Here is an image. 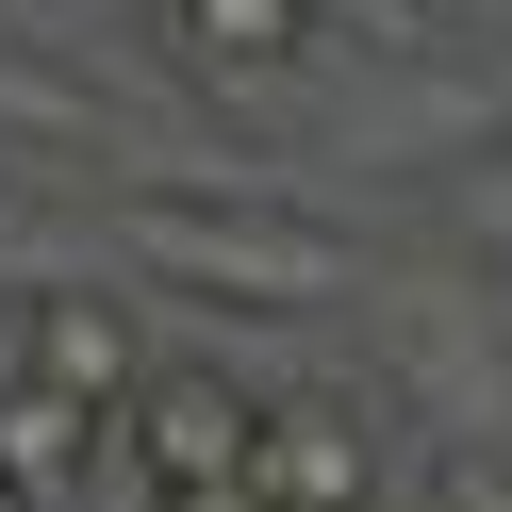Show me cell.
<instances>
[{"label":"cell","mask_w":512,"mask_h":512,"mask_svg":"<svg viewBox=\"0 0 512 512\" xmlns=\"http://www.w3.org/2000/svg\"><path fill=\"white\" fill-rule=\"evenodd\" d=\"M116 232H133L149 281H182V298H215V314H314V298H364V248L314 232V215H265V199H133Z\"/></svg>","instance_id":"6da1fadb"},{"label":"cell","mask_w":512,"mask_h":512,"mask_svg":"<svg viewBox=\"0 0 512 512\" xmlns=\"http://www.w3.org/2000/svg\"><path fill=\"white\" fill-rule=\"evenodd\" d=\"M380 430H397L380 380H281L248 496H265V512H380Z\"/></svg>","instance_id":"7a4b0ae2"},{"label":"cell","mask_w":512,"mask_h":512,"mask_svg":"<svg viewBox=\"0 0 512 512\" xmlns=\"http://www.w3.org/2000/svg\"><path fill=\"white\" fill-rule=\"evenodd\" d=\"M116 446H133L149 496H232V479L265 463V397L215 380V364H149V397L116 413Z\"/></svg>","instance_id":"3957f363"},{"label":"cell","mask_w":512,"mask_h":512,"mask_svg":"<svg viewBox=\"0 0 512 512\" xmlns=\"http://www.w3.org/2000/svg\"><path fill=\"white\" fill-rule=\"evenodd\" d=\"M100 463H116L100 397H67V380H17V397H0V512H67Z\"/></svg>","instance_id":"277c9868"},{"label":"cell","mask_w":512,"mask_h":512,"mask_svg":"<svg viewBox=\"0 0 512 512\" xmlns=\"http://www.w3.org/2000/svg\"><path fill=\"white\" fill-rule=\"evenodd\" d=\"M34 331H50V380H67V397H100V413H133V397H149V331H133V298H100V281H50V298H34Z\"/></svg>","instance_id":"5b68a950"},{"label":"cell","mask_w":512,"mask_h":512,"mask_svg":"<svg viewBox=\"0 0 512 512\" xmlns=\"http://www.w3.org/2000/svg\"><path fill=\"white\" fill-rule=\"evenodd\" d=\"M166 34L199 50V67L265 83V67H298V50H314V0H166Z\"/></svg>","instance_id":"8992f818"},{"label":"cell","mask_w":512,"mask_h":512,"mask_svg":"<svg viewBox=\"0 0 512 512\" xmlns=\"http://www.w3.org/2000/svg\"><path fill=\"white\" fill-rule=\"evenodd\" d=\"M413 512H512V446H446V463L413 479Z\"/></svg>","instance_id":"52a82bcc"},{"label":"cell","mask_w":512,"mask_h":512,"mask_svg":"<svg viewBox=\"0 0 512 512\" xmlns=\"http://www.w3.org/2000/svg\"><path fill=\"white\" fill-rule=\"evenodd\" d=\"M17 380H50V331H34V298H0V397Z\"/></svg>","instance_id":"ba28073f"},{"label":"cell","mask_w":512,"mask_h":512,"mask_svg":"<svg viewBox=\"0 0 512 512\" xmlns=\"http://www.w3.org/2000/svg\"><path fill=\"white\" fill-rule=\"evenodd\" d=\"M463 232L496 248V265H512V166H479V182H463Z\"/></svg>","instance_id":"9c48e42d"},{"label":"cell","mask_w":512,"mask_h":512,"mask_svg":"<svg viewBox=\"0 0 512 512\" xmlns=\"http://www.w3.org/2000/svg\"><path fill=\"white\" fill-rule=\"evenodd\" d=\"M149 512H265V496H248V479H232V496H149Z\"/></svg>","instance_id":"30bf717a"}]
</instances>
